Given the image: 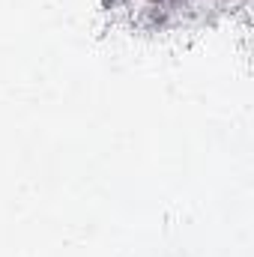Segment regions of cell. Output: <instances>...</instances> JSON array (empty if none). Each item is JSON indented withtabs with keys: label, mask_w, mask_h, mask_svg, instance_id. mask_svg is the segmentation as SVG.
Returning <instances> with one entry per match:
<instances>
[{
	"label": "cell",
	"mask_w": 254,
	"mask_h": 257,
	"mask_svg": "<svg viewBox=\"0 0 254 257\" xmlns=\"http://www.w3.org/2000/svg\"><path fill=\"white\" fill-rule=\"evenodd\" d=\"M150 3H156V6H159V3H168V0H150Z\"/></svg>",
	"instance_id": "6da1fadb"
}]
</instances>
